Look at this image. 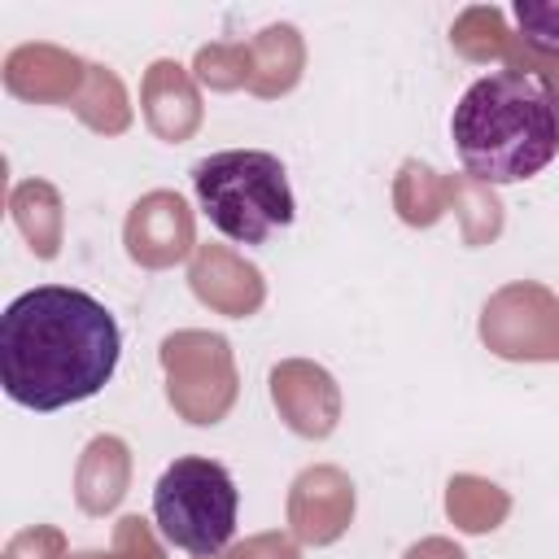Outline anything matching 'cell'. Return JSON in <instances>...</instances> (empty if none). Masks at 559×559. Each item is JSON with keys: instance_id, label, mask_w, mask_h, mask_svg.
Returning a JSON list of instances; mask_svg holds the SVG:
<instances>
[{"instance_id": "cell-5", "label": "cell", "mask_w": 559, "mask_h": 559, "mask_svg": "<svg viewBox=\"0 0 559 559\" xmlns=\"http://www.w3.org/2000/svg\"><path fill=\"white\" fill-rule=\"evenodd\" d=\"M515 26L546 52H559V4H537V0H515L511 4Z\"/></svg>"}, {"instance_id": "cell-2", "label": "cell", "mask_w": 559, "mask_h": 559, "mask_svg": "<svg viewBox=\"0 0 559 559\" xmlns=\"http://www.w3.org/2000/svg\"><path fill=\"white\" fill-rule=\"evenodd\" d=\"M450 140L480 183L533 179L559 153V96L524 70H489L459 96Z\"/></svg>"}, {"instance_id": "cell-3", "label": "cell", "mask_w": 559, "mask_h": 559, "mask_svg": "<svg viewBox=\"0 0 559 559\" xmlns=\"http://www.w3.org/2000/svg\"><path fill=\"white\" fill-rule=\"evenodd\" d=\"M192 188L210 227L236 245H266L297 214L288 170L266 148H223L201 157L192 166Z\"/></svg>"}, {"instance_id": "cell-4", "label": "cell", "mask_w": 559, "mask_h": 559, "mask_svg": "<svg viewBox=\"0 0 559 559\" xmlns=\"http://www.w3.org/2000/svg\"><path fill=\"white\" fill-rule=\"evenodd\" d=\"M240 493L223 463L183 454L153 485V520L157 533L188 555H218L236 537Z\"/></svg>"}, {"instance_id": "cell-1", "label": "cell", "mask_w": 559, "mask_h": 559, "mask_svg": "<svg viewBox=\"0 0 559 559\" xmlns=\"http://www.w3.org/2000/svg\"><path fill=\"white\" fill-rule=\"evenodd\" d=\"M122 358L118 319L83 288L39 284L0 314V389L26 411L96 397Z\"/></svg>"}]
</instances>
